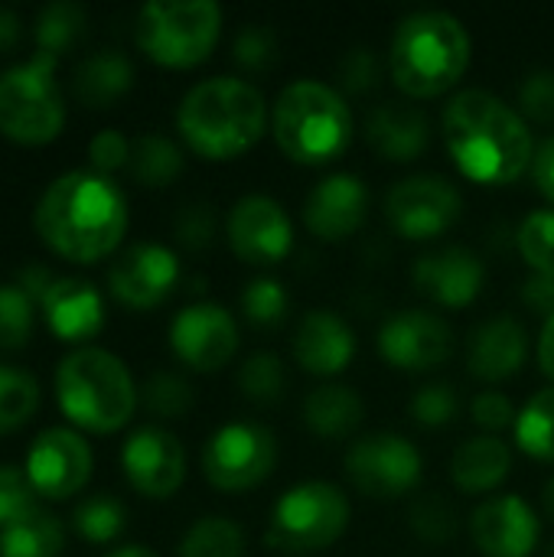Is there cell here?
Segmentation results:
<instances>
[{"instance_id":"cell-4","label":"cell","mask_w":554,"mask_h":557,"mask_svg":"<svg viewBox=\"0 0 554 557\" xmlns=\"http://www.w3.org/2000/svg\"><path fill=\"white\" fill-rule=\"evenodd\" d=\"M473 39L447 10H418L395 26L389 65L395 85L411 98H434L454 88L470 69Z\"/></svg>"},{"instance_id":"cell-56","label":"cell","mask_w":554,"mask_h":557,"mask_svg":"<svg viewBox=\"0 0 554 557\" xmlns=\"http://www.w3.org/2000/svg\"><path fill=\"white\" fill-rule=\"evenodd\" d=\"M545 557H554V542H552V548H549V555H545Z\"/></svg>"},{"instance_id":"cell-7","label":"cell","mask_w":554,"mask_h":557,"mask_svg":"<svg viewBox=\"0 0 554 557\" xmlns=\"http://www.w3.org/2000/svg\"><path fill=\"white\" fill-rule=\"evenodd\" d=\"M137 46L163 65L202 62L222 33V7L216 0H150L137 13Z\"/></svg>"},{"instance_id":"cell-13","label":"cell","mask_w":554,"mask_h":557,"mask_svg":"<svg viewBox=\"0 0 554 557\" xmlns=\"http://www.w3.org/2000/svg\"><path fill=\"white\" fill-rule=\"evenodd\" d=\"M232 251L248 264H278L294 245V225L284 206L264 193L242 196L225 222Z\"/></svg>"},{"instance_id":"cell-44","label":"cell","mask_w":554,"mask_h":557,"mask_svg":"<svg viewBox=\"0 0 554 557\" xmlns=\"http://www.w3.org/2000/svg\"><path fill=\"white\" fill-rule=\"evenodd\" d=\"M411 525H415V532H418L421 539H428V542H444V539H451V535L457 532V516H454V509H451L444 499L424 496V499H418L415 509H411Z\"/></svg>"},{"instance_id":"cell-31","label":"cell","mask_w":554,"mask_h":557,"mask_svg":"<svg viewBox=\"0 0 554 557\" xmlns=\"http://www.w3.org/2000/svg\"><path fill=\"white\" fill-rule=\"evenodd\" d=\"M180 557H245V535L232 519L206 516L183 535Z\"/></svg>"},{"instance_id":"cell-28","label":"cell","mask_w":554,"mask_h":557,"mask_svg":"<svg viewBox=\"0 0 554 557\" xmlns=\"http://www.w3.org/2000/svg\"><path fill=\"white\" fill-rule=\"evenodd\" d=\"M366 405L349 385H323L307 395L304 401V421L310 431L323 437H346L362 424Z\"/></svg>"},{"instance_id":"cell-51","label":"cell","mask_w":554,"mask_h":557,"mask_svg":"<svg viewBox=\"0 0 554 557\" xmlns=\"http://www.w3.org/2000/svg\"><path fill=\"white\" fill-rule=\"evenodd\" d=\"M532 173H535V183H539L542 196L554 206V137L539 144L535 160H532Z\"/></svg>"},{"instance_id":"cell-2","label":"cell","mask_w":554,"mask_h":557,"mask_svg":"<svg viewBox=\"0 0 554 557\" xmlns=\"http://www.w3.org/2000/svg\"><path fill=\"white\" fill-rule=\"evenodd\" d=\"M124 228V193L104 173H62L46 186V193L36 202L39 238L72 261H95L111 255L121 245Z\"/></svg>"},{"instance_id":"cell-12","label":"cell","mask_w":554,"mask_h":557,"mask_svg":"<svg viewBox=\"0 0 554 557\" xmlns=\"http://www.w3.org/2000/svg\"><path fill=\"white\" fill-rule=\"evenodd\" d=\"M385 209H389V222L405 238H438L460 219L464 196L447 176L418 173L392 186Z\"/></svg>"},{"instance_id":"cell-43","label":"cell","mask_w":554,"mask_h":557,"mask_svg":"<svg viewBox=\"0 0 554 557\" xmlns=\"http://www.w3.org/2000/svg\"><path fill=\"white\" fill-rule=\"evenodd\" d=\"M379 78H382V62H379L376 49L356 46V49L343 52V59H340V82H343L346 91L362 95V91L376 88Z\"/></svg>"},{"instance_id":"cell-22","label":"cell","mask_w":554,"mask_h":557,"mask_svg":"<svg viewBox=\"0 0 554 557\" xmlns=\"http://www.w3.org/2000/svg\"><path fill=\"white\" fill-rule=\"evenodd\" d=\"M353 356H356V336H353V326L340 313L333 310L304 313L294 333L297 366L317 375H336L349 366Z\"/></svg>"},{"instance_id":"cell-36","label":"cell","mask_w":554,"mask_h":557,"mask_svg":"<svg viewBox=\"0 0 554 557\" xmlns=\"http://www.w3.org/2000/svg\"><path fill=\"white\" fill-rule=\"evenodd\" d=\"M238 388L255 405H274L284 392V366L274 352H255L238 369Z\"/></svg>"},{"instance_id":"cell-23","label":"cell","mask_w":554,"mask_h":557,"mask_svg":"<svg viewBox=\"0 0 554 557\" xmlns=\"http://www.w3.org/2000/svg\"><path fill=\"white\" fill-rule=\"evenodd\" d=\"M366 137L379 157L408 163L421 157L431 144V121L421 108L408 101H382L366 121Z\"/></svg>"},{"instance_id":"cell-5","label":"cell","mask_w":554,"mask_h":557,"mask_svg":"<svg viewBox=\"0 0 554 557\" xmlns=\"http://www.w3.org/2000/svg\"><path fill=\"white\" fill-rule=\"evenodd\" d=\"M271 124L278 147L297 163H330L353 140L349 104L336 88L313 78H300L281 88Z\"/></svg>"},{"instance_id":"cell-26","label":"cell","mask_w":554,"mask_h":557,"mask_svg":"<svg viewBox=\"0 0 554 557\" xmlns=\"http://www.w3.org/2000/svg\"><path fill=\"white\" fill-rule=\"evenodd\" d=\"M513 470V454L500 437H470L451 457V476L464 493H493Z\"/></svg>"},{"instance_id":"cell-47","label":"cell","mask_w":554,"mask_h":557,"mask_svg":"<svg viewBox=\"0 0 554 557\" xmlns=\"http://www.w3.org/2000/svg\"><path fill=\"white\" fill-rule=\"evenodd\" d=\"M176 238L186 248H206L216 238V212L206 202H189L176 215Z\"/></svg>"},{"instance_id":"cell-30","label":"cell","mask_w":554,"mask_h":557,"mask_svg":"<svg viewBox=\"0 0 554 557\" xmlns=\"http://www.w3.org/2000/svg\"><path fill=\"white\" fill-rule=\"evenodd\" d=\"M183 170V150L163 134H144L131 147V173L144 186H167Z\"/></svg>"},{"instance_id":"cell-20","label":"cell","mask_w":554,"mask_h":557,"mask_svg":"<svg viewBox=\"0 0 554 557\" xmlns=\"http://www.w3.org/2000/svg\"><path fill=\"white\" fill-rule=\"evenodd\" d=\"M411 277L424 297L444 307H467L480 297L487 268L483 261L464 248V245H447L421 255L411 268Z\"/></svg>"},{"instance_id":"cell-6","label":"cell","mask_w":554,"mask_h":557,"mask_svg":"<svg viewBox=\"0 0 554 557\" xmlns=\"http://www.w3.org/2000/svg\"><path fill=\"white\" fill-rule=\"evenodd\" d=\"M56 395L62 411L88 431L108 434L127 424L137 388L127 366L108 349H75L56 369Z\"/></svg>"},{"instance_id":"cell-1","label":"cell","mask_w":554,"mask_h":557,"mask_svg":"<svg viewBox=\"0 0 554 557\" xmlns=\"http://www.w3.org/2000/svg\"><path fill=\"white\" fill-rule=\"evenodd\" d=\"M444 137L460 173L483 186H506L535 160L526 117L483 88H467L447 101Z\"/></svg>"},{"instance_id":"cell-46","label":"cell","mask_w":554,"mask_h":557,"mask_svg":"<svg viewBox=\"0 0 554 557\" xmlns=\"http://www.w3.org/2000/svg\"><path fill=\"white\" fill-rule=\"evenodd\" d=\"M522 114H529L539 124H554V69L532 72L519 88Z\"/></svg>"},{"instance_id":"cell-34","label":"cell","mask_w":554,"mask_h":557,"mask_svg":"<svg viewBox=\"0 0 554 557\" xmlns=\"http://www.w3.org/2000/svg\"><path fill=\"white\" fill-rule=\"evenodd\" d=\"M39 405V385L33 375L0 366V434L29 421Z\"/></svg>"},{"instance_id":"cell-54","label":"cell","mask_w":554,"mask_h":557,"mask_svg":"<svg viewBox=\"0 0 554 557\" xmlns=\"http://www.w3.org/2000/svg\"><path fill=\"white\" fill-rule=\"evenodd\" d=\"M108 557H157L150 548H144V545H127V548H118V552H111Z\"/></svg>"},{"instance_id":"cell-18","label":"cell","mask_w":554,"mask_h":557,"mask_svg":"<svg viewBox=\"0 0 554 557\" xmlns=\"http://www.w3.org/2000/svg\"><path fill=\"white\" fill-rule=\"evenodd\" d=\"M124 473L134 490L153 499H167L180 490L186 476L183 444L163 428H140L127 437L121 450Z\"/></svg>"},{"instance_id":"cell-35","label":"cell","mask_w":554,"mask_h":557,"mask_svg":"<svg viewBox=\"0 0 554 557\" xmlns=\"http://www.w3.org/2000/svg\"><path fill=\"white\" fill-rule=\"evenodd\" d=\"M72 525H75L78 535L88 539V542H111V539H118L121 529H124V506H121L114 496H108V493L88 496L85 503L75 506Z\"/></svg>"},{"instance_id":"cell-16","label":"cell","mask_w":554,"mask_h":557,"mask_svg":"<svg viewBox=\"0 0 554 557\" xmlns=\"http://www.w3.org/2000/svg\"><path fill=\"white\" fill-rule=\"evenodd\" d=\"M454 349V330L431 310H402L379 330V352L408 372L441 366Z\"/></svg>"},{"instance_id":"cell-32","label":"cell","mask_w":554,"mask_h":557,"mask_svg":"<svg viewBox=\"0 0 554 557\" xmlns=\"http://www.w3.org/2000/svg\"><path fill=\"white\" fill-rule=\"evenodd\" d=\"M516 441L526 454L554 460V385L529 398V405L516 418Z\"/></svg>"},{"instance_id":"cell-50","label":"cell","mask_w":554,"mask_h":557,"mask_svg":"<svg viewBox=\"0 0 554 557\" xmlns=\"http://www.w3.org/2000/svg\"><path fill=\"white\" fill-rule=\"evenodd\" d=\"M522 300L539 310V313H554V274H532L522 287Z\"/></svg>"},{"instance_id":"cell-38","label":"cell","mask_w":554,"mask_h":557,"mask_svg":"<svg viewBox=\"0 0 554 557\" xmlns=\"http://www.w3.org/2000/svg\"><path fill=\"white\" fill-rule=\"evenodd\" d=\"M33 333V297L20 284H0V349H20Z\"/></svg>"},{"instance_id":"cell-40","label":"cell","mask_w":554,"mask_h":557,"mask_svg":"<svg viewBox=\"0 0 554 557\" xmlns=\"http://www.w3.org/2000/svg\"><path fill=\"white\" fill-rule=\"evenodd\" d=\"M232 55L248 72L271 69V62L278 59V33L264 23H245L232 42Z\"/></svg>"},{"instance_id":"cell-39","label":"cell","mask_w":554,"mask_h":557,"mask_svg":"<svg viewBox=\"0 0 554 557\" xmlns=\"http://www.w3.org/2000/svg\"><path fill=\"white\" fill-rule=\"evenodd\" d=\"M242 310L255 326H278L287 317V290L274 277H255L242 294Z\"/></svg>"},{"instance_id":"cell-17","label":"cell","mask_w":554,"mask_h":557,"mask_svg":"<svg viewBox=\"0 0 554 557\" xmlns=\"http://www.w3.org/2000/svg\"><path fill=\"white\" fill-rule=\"evenodd\" d=\"M176 281H180V261L167 245L157 242H137L124 248L108 271L111 294L137 310L157 307L173 290Z\"/></svg>"},{"instance_id":"cell-37","label":"cell","mask_w":554,"mask_h":557,"mask_svg":"<svg viewBox=\"0 0 554 557\" xmlns=\"http://www.w3.org/2000/svg\"><path fill=\"white\" fill-rule=\"evenodd\" d=\"M516 242L535 274H554V209H539L526 215Z\"/></svg>"},{"instance_id":"cell-11","label":"cell","mask_w":554,"mask_h":557,"mask_svg":"<svg viewBox=\"0 0 554 557\" xmlns=\"http://www.w3.org/2000/svg\"><path fill=\"white\" fill-rule=\"evenodd\" d=\"M346 473L356 490L376 499H392L421 480V454L402 434H369L346 454Z\"/></svg>"},{"instance_id":"cell-19","label":"cell","mask_w":554,"mask_h":557,"mask_svg":"<svg viewBox=\"0 0 554 557\" xmlns=\"http://www.w3.org/2000/svg\"><path fill=\"white\" fill-rule=\"evenodd\" d=\"M470 532L487 557H529L539 545L542 525L526 499L493 496L473 512Z\"/></svg>"},{"instance_id":"cell-49","label":"cell","mask_w":554,"mask_h":557,"mask_svg":"<svg viewBox=\"0 0 554 557\" xmlns=\"http://www.w3.org/2000/svg\"><path fill=\"white\" fill-rule=\"evenodd\" d=\"M516 408L503 392H483L473 398V421L487 431H503L509 424H516Z\"/></svg>"},{"instance_id":"cell-52","label":"cell","mask_w":554,"mask_h":557,"mask_svg":"<svg viewBox=\"0 0 554 557\" xmlns=\"http://www.w3.org/2000/svg\"><path fill=\"white\" fill-rule=\"evenodd\" d=\"M539 362H542V372L554 379V313L545 317V326L539 336Z\"/></svg>"},{"instance_id":"cell-29","label":"cell","mask_w":554,"mask_h":557,"mask_svg":"<svg viewBox=\"0 0 554 557\" xmlns=\"http://www.w3.org/2000/svg\"><path fill=\"white\" fill-rule=\"evenodd\" d=\"M59 552L62 522L39 506L0 529V557H59Z\"/></svg>"},{"instance_id":"cell-53","label":"cell","mask_w":554,"mask_h":557,"mask_svg":"<svg viewBox=\"0 0 554 557\" xmlns=\"http://www.w3.org/2000/svg\"><path fill=\"white\" fill-rule=\"evenodd\" d=\"M20 39V16L7 7H0V49H10Z\"/></svg>"},{"instance_id":"cell-48","label":"cell","mask_w":554,"mask_h":557,"mask_svg":"<svg viewBox=\"0 0 554 557\" xmlns=\"http://www.w3.org/2000/svg\"><path fill=\"white\" fill-rule=\"evenodd\" d=\"M88 157H91L95 170L108 173V170H118V166L131 163V144H127V137H124L121 131L104 127V131H98V134L91 137Z\"/></svg>"},{"instance_id":"cell-27","label":"cell","mask_w":554,"mask_h":557,"mask_svg":"<svg viewBox=\"0 0 554 557\" xmlns=\"http://www.w3.org/2000/svg\"><path fill=\"white\" fill-rule=\"evenodd\" d=\"M134 82V65L124 52L118 49H101L95 55H88L85 62H78L75 78H72V91L82 104L91 108H104L114 98H121Z\"/></svg>"},{"instance_id":"cell-15","label":"cell","mask_w":554,"mask_h":557,"mask_svg":"<svg viewBox=\"0 0 554 557\" xmlns=\"http://www.w3.org/2000/svg\"><path fill=\"white\" fill-rule=\"evenodd\" d=\"M170 343L186 366L199 372H216L238 349V323L222 304H193L176 313L170 326Z\"/></svg>"},{"instance_id":"cell-55","label":"cell","mask_w":554,"mask_h":557,"mask_svg":"<svg viewBox=\"0 0 554 557\" xmlns=\"http://www.w3.org/2000/svg\"><path fill=\"white\" fill-rule=\"evenodd\" d=\"M542 503H545V512L554 519V476L545 483V490H542Z\"/></svg>"},{"instance_id":"cell-14","label":"cell","mask_w":554,"mask_h":557,"mask_svg":"<svg viewBox=\"0 0 554 557\" xmlns=\"http://www.w3.org/2000/svg\"><path fill=\"white\" fill-rule=\"evenodd\" d=\"M91 450L85 437L69 428L42 431L26 454V476L33 490L46 499H65L88 483Z\"/></svg>"},{"instance_id":"cell-33","label":"cell","mask_w":554,"mask_h":557,"mask_svg":"<svg viewBox=\"0 0 554 557\" xmlns=\"http://www.w3.org/2000/svg\"><path fill=\"white\" fill-rule=\"evenodd\" d=\"M85 29V10L72 0H59L39 10L36 16V42L39 52H49L59 59L65 46H72Z\"/></svg>"},{"instance_id":"cell-3","label":"cell","mask_w":554,"mask_h":557,"mask_svg":"<svg viewBox=\"0 0 554 557\" xmlns=\"http://www.w3.org/2000/svg\"><path fill=\"white\" fill-rule=\"evenodd\" d=\"M264 95L232 75H216L193 85L176 111V127L186 144L209 160H232L251 150L264 134Z\"/></svg>"},{"instance_id":"cell-45","label":"cell","mask_w":554,"mask_h":557,"mask_svg":"<svg viewBox=\"0 0 554 557\" xmlns=\"http://www.w3.org/2000/svg\"><path fill=\"white\" fill-rule=\"evenodd\" d=\"M33 493L36 490H33L26 470L0 467V529L33 509Z\"/></svg>"},{"instance_id":"cell-41","label":"cell","mask_w":554,"mask_h":557,"mask_svg":"<svg viewBox=\"0 0 554 557\" xmlns=\"http://www.w3.org/2000/svg\"><path fill=\"white\" fill-rule=\"evenodd\" d=\"M144 405L160 418H176L193 405V388L173 372H157L144 385Z\"/></svg>"},{"instance_id":"cell-25","label":"cell","mask_w":554,"mask_h":557,"mask_svg":"<svg viewBox=\"0 0 554 557\" xmlns=\"http://www.w3.org/2000/svg\"><path fill=\"white\" fill-rule=\"evenodd\" d=\"M529 356L526 326L513 317H493L470 336V372L483 382H500L519 372Z\"/></svg>"},{"instance_id":"cell-9","label":"cell","mask_w":554,"mask_h":557,"mask_svg":"<svg viewBox=\"0 0 554 557\" xmlns=\"http://www.w3.org/2000/svg\"><path fill=\"white\" fill-rule=\"evenodd\" d=\"M56 55L36 52L26 65L0 75V131L23 144H39L59 134L65 108L56 88Z\"/></svg>"},{"instance_id":"cell-21","label":"cell","mask_w":554,"mask_h":557,"mask_svg":"<svg viewBox=\"0 0 554 557\" xmlns=\"http://www.w3.org/2000/svg\"><path fill=\"white\" fill-rule=\"evenodd\" d=\"M366 212L369 189L356 173H333L320 180L304 202L307 228L323 242H340L353 235L366 222Z\"/></svg>"},{"instance_id":"cell-24","label":"cell","mask_w":554,"mask_h":557,"mask_svg":"<svg viewBox=\"0 0 554 557\" xmlns=\"http://www.w3.org/2000/svg\"><path fill=\"white\" fill-rule=\"evenodd\" d=\"M39 304H42V313H46L52 333L62 339H72V343L95 336L104 323L101 294L95 290V284L82 281V277H56Z\"/></svg>"},{"instance_id":"cell-42","label":"cell","mask_w":554,"mask_h":557,"mask_svg":"<svg viewBox=\"0 0 554 557\" xmlns=\"http://www.w3.org/2000/svg\"><path fill=\"white\" fill-rule=\"evenodd\" d=\"M457 411H460V398H457V388L447 385V382L424 385L411 398V414L424 428H444V424H451L457 418Z\"/></svg>"},{"instance_id":"cell-8","label":"cell","mask_w":554,"mask_h":557,"mask_svg":"<svg viewBox=\"0 0 554 557\" xmlns=\"http://www.w3.org/2000/svg\"><path fill=\"white\" fill-rule=\"evenodd\" d=\"M349 525V499L340 486L310 480L294 490H287L268 525V545L278 552H323L330 548Z\"/></svg>"},{"instance_id":"cell-10","label":"cell","mask_w":554,"mask_h":557,"mask_svg":"<svg viewBox=\"0 0 554 557\" xmlns=\"http://www.w3.org/2000/svg\"><path fill=\"white\" fill-rule=\"evenodd\" d=\"M278 463V437L261 424H225L219 428L202 450L206 480L216 490L238 493L264 483Z\"/></svg>"}]
</instances>
